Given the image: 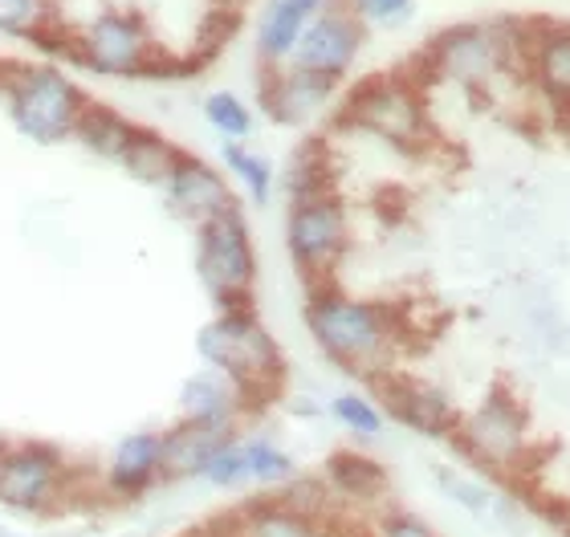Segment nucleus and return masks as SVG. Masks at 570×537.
<instances>
[{
    "mask_svg": "<svg viewBox=\"0 0 570 537\" xmlns=\"http://www.w3.org/2000/svg\"><path fill=\"white\" fill-rule=\"evenodd\" d=\"M191 537H208V534H204V529H200V534H191Z\"/></svg>",
    "mask_w": 570,
    "mask_h": 537,
    "instance_id": "f704fd0d",
    "label": "nucleus"
},
{
    "mask_svg": "<svg viewBox=\"0 0 570 537\" xmlns=\"http://www.w3.org/2000/svg\"><path fill=\"white\" fill-rule=\"evenodd\" d=\"M139 131V122L131 115H122L119 107H107V102H90L78 119V131H73V143L90 151L95 159H107V163H119V156L127 151L131 135Z\"/></svg>",
    "mask_w": 570,
    "mask_h": 537,
    "instance_id": "412c9836",
    "label": "nucleus"
},
{
    "mask_svg": "<svg viewBox=\"0 0 570 537\" xmlns=\"http://www.w3.org/2000/svg\"><path fill=\"white\" fill-rule=\"evenodd\" d=\"M380 391V407L387 411V419L412 428L416 436H428V440H449L456 419H461V407L452 399L440 382L420 379V375H383L380 382H371Z\"/></svg>",
    "mask_w": 570,
    "mask_h": 537,
    "instance_id": "f8f14e48",
    "label": "nucleus"
},
{
    "mask_svg": "<svg viewBox=\"0 0 570 537\" xmlns=\"http://www.w3.org/2000/svg\"><path fill=\"white\" fill-rule=\"evenodd\" d=\"M338 0H265L253 24V49L262 66H282L294 53L297 37L322 9H331Z\"/></svg>",
    "mask_w": 570,
    "mask_h": 537,
    "instance_id": "f3484780",
    "label": "nucleus"
},
{
    "mask_svg": "<svg viewBox=\"0 0 570 537\" xmlns=\"http://www.w3.org/2000/svg\"><path fill=\"white\" fill-rule=\"evenodd\" d=\"M363 46H367V29H363L343 4H331V9H322L318 17L302 29L289 61L302 66V70L326 73L334 82H343L346 73L355 70Z\"/></svg>",
    "mask_w": 570,
    "mask_h": 537,
    "instance_id": "2eb2a0df",
    "label": "nucleus"
},
{
    "mask_svg": "<svg viewBox=\"0 0 570 537\" xmlns=\"http://www.w3.org/2000/svg\"><path fill=\"white\" fill-rule=\"evenodd\" d=\"M436 480L440 489H444V497L456 501L461 509H469V514H493V493L476 477H464L456 468H436Z\"/></svg>",
    "mask_w": 570,
    "mask_h": 537,
    "instance_id": "7c9ffc66",
    "label": "nucleus"
},
{
    "mask_svg": "<svg viewBox=\"0 0 570 537\" xmlns=\"http://www.w3.org/2000/svg\"><path fill=\"white\" fill-rule=\"evenodd\" d=\"M240 448H245V473H249V485L257 489H282L285 480H294L302 468H297L294 453L282 448L274 436H265V431H240Z\"/></svg>",
    "mask_w": 570,
    "mask_h": 537,
    "instance_id": "5701e85b",
    "label": "nucleus"
},
{
    "mask_svg": "<svg viewBox=\"0 0 570 537\" xmlns=\"http://www.w3.org/2000/svg\"><path fill=\"white\" fill-rule=\"evenodd\" d=\"M282 188H285V196H289V203L322 196V191H334V159L322 139H306V143L289 156Z\"/></svg>",
    "mask_w": 570,
    "mask_h": 537,
    "instance_id": "4be33fe9",
    "label": "nucleus"
},
{
    "mask_svg": "<svg viewBox=\"0 0 570 537\" xmlns=\"http://www.w3.org/2000/svg\"><path fill=\"white\" fill-rule=\"evenodd\" d=\"M302 318L322 358H331L346 375L380 382L383 375L395 370V355L404 342V318L387 301L355 298L331 281V286L309 289Z\"/></svg>",
    "mask_w": 570,
    "mask_h": 537,
    "instance_id": "f257e3e1",
    "label": "nucleus"
},
{
    "mask_svg": "<svg viewBox=\"0 0 570 537\" xmlns=\"http://www.w3.org/2000/svg\"><path fill=\"white\" fill-rule=\"evenodd\" d=\"M237 436L233 428H213V424H191V419H176L171 428H164V485L176 480H200L204 460L216 453V444Z\"/></svg>",
    "mask_w": 570,
    "mask_h": 537,
    "instance_id": "6ab92c4d",
    "label": "nucleus"
},
{
    "mask_svg": "<svg viewBox=\"0 0 570 537\" xmlns=\"http://www.w3.org/2000/svg\"><path fill=\"white\" fill-rule=\"evenodd\" d=\"M285 252L309 289L331 286L343 257L351 252V208L338 191H322V196L289 203Z\"/></svg>",
    "mask_w": 570,
    "mask_h": 537,
    "instance_id": "0eeeda50",
    "label": "nucleus"
},
{
    "mask_svg": "<svg viewBox=\"0 0 570 537\" xmlns=\"http://www.w3.org/2000/svg\"><path fill=\"white\" fill-rule=\"evenodd\" d=\"M196 232V281L204 294L213 298L216 310H233V306H253V289H257V245H253V228L245 208H228L213 216L208 225L191 228Z\"/></svg>",
    "mask_w": 570,
    "mask_h": 537,
    "instance_id": "423d86ee",
    "label": "nucleus"
},
{
    "mask_svg": "<svg viewBox=\"0 0 570 537\" xmlns=\"http://www.w3.org/2000/svg\"><path fill=\"white\" fill-rule=\"evenodd\" d=\"M534 78L542 82L547 95L570 98V37L567 33H550L538 41Z\"/></svg>",
    "mask_w": 570,
    "mask_h": 537,
    "instance_id": "cd10ccee",
    "label": "nucleus"
},
{
    "mask_svg": "<svg viewBox=\"0 0 570 537\" xmlns=\"http://www.w3.org/2000/svg\"><path fill=\"white\" fill-rule=\"evenodd\" d=\"M200 367H213L237 382L249 395L253 407H265L274 395H282L285 382V355L274 330L257 318L253 306L216 310L196 335Z\"/></svg>",
    "mask_w": 570,
    "mask_h": 537,
    "instance_id": "f03ea898",
    "label": "nucleus"
},
{
    "mask_svg": "<svg viewBox=\"0 0 570 537\" xmlns=\"http://www.w3.org/2000/svg\"><path fill=\"white\" fill-rule=\"evenodd\" d=\"M66 58L95 78H147L164 61V46L139 9L107 4L61 37Z\"/></svg>",
    "mask_w": 570,
    "mask_h": 537,
    "instance_id": "20e7f679",
    "label": "nucleus"
},
{
    "mask_svg": "<svg viewBox=\"0 0 570 537\" xmlns=\"http://www.w3.org/2000/svg\"><path fill=\"white\" fill-rule=\"evenodd\" d=\"M318 537H367V529H355L346 517H331V521H322Z\"/></svg>",
    "mask_w": 570,
    "mask_h": 537,
    "instance_id": "473e14b6",
    "label": "nucleus"
},
{
    "mask_svg": "<svg viewBox=\"0 0 570 537\" xmlns=\"http://www.w3.org/2000/svg\"><path fill=\"white\" fill-rule=\"evenodd\" d=\"M179 156H184V147H179L176 139H167V135L155 131V127H139L115 168H122V176L142 183V188L159 191V183H164V179L171 176V168L179 163Z\"/></svg>",
    "mask_w": 570,
    "mask_h": 537,
    "instance_id": "aec40b11",
    "label": "nucleus"
},
{
    "mask_svg": "<svg viewBox=\"0 0 570 537\" xmlns=\"http://www.w3.org/2000/svg\"><path fill=\"white\" fill-rule=\"evenodd\" d=\"M510 58V37H505V21H469L452 24L428 46V70L456 82L464 90L485 86L493 73Z\"/></svg>",
    "mask_w": 570,
    "mask_h": 537,
    "instance_id": "9d476101",
    "label": "nucleus"
},
{
    "mask_svg": "<svg viewBox=\"0 0 570 537\" xmlns=\"http://www.w3.org/2000/svg\"><path fill=\"white\" fill-rule=\"evenodd\" d=\"M200 480L213 489H249V473H245V448H240V431L216 444V453L204 460Z\"/></svg>",
    "mask_w": 570,
    "mask_h": 537,
    "instance_id": "c85d7f7f",
    "label": "nucleus"
},
{
    "mask_svg": "<svg viewBox=\"0 0 570 537\" xmlns=\"http://www.w3.org/2000/svg\"><path fill=\"white\" fill-rule=\"evenodd\" d=\"M449 440L489 477L518 480L530 468V416L510 391H489L473 411H461Z\"/></svg>",
    "mask_w": 570,
    "mask_h": 537,
    "instance_id": "39448f33",
    "label": "nucleus"
},
{
    "mask_svg": "<svg viewBox=\"0 0 570 537\" xmlns=\"http://www.w3.org/2000/svg\"><path fill=\"white\" fill-rule=\"evenodd\" d=\"M78 493V473L61 448L41 440L0 444V505L21 517H49Z\"/></svg>",
    "mask_w": 570,
    "mask_h": 537,
    "instance_id": "6e6552de",
    "label": "nucleus"
},
{
    "mask_svg": "<svg viewBox=\"0 0 570 537\" xmlns=\"http://www.w3.org/2000/svg\"><path fill=\"white\" fill-rule=\"evenodd\" d=\"M0 102L21 139H29L33 147H61L73 143L90 95L61 61H24L4 73Z\"/></svg>",
    "mask_w": 570,
    "mask_h": 537,
    "instance_id": "7ed1b4c3",
    "label": "nucleus"
},
{
    "mask_svg": "<svg viewBox=\"0 0 570 537\" xmlns=\"http://www.w3.org/2000/svg\"><path fill=\"white\" fill-rule=\"evenodd\" d=\"M61 29L53 0H0V37L9 41H49Z\"/></svg>",
    "mask_w": 570,
    "mask_h": 537,
    "instance_id": "393cba45",
    "label": "nucleus"
},
{
    "mask_svg": "<svg viewBox=\"0 0 570 537\" xmlns=\"http://www.w3.org/2000/svg\"><path fill=\"white\" fill-rule=\"evenodd\" d=\"M562 529H567V537H570V509H567V517H562Z\"/></svg>",
    "mask_w": 570,
    "mask_h": 537,
    "instance_id": "72a5a7b5",
    "label": "nucleus"
},
{
    "mask_svg": "<svg viewBox=\"0 0 570 537\" xmlns=\"http://www.w3.org/2000/svg\"><path fill=\"white\" fill-rule=\"evenodd\" d=\"M334 95H338V82H334V78L302 70L294 61L262 66V78H257L262 115L269 122H277V127H309V122L322 119V115L331 110Z\"/></svg>",
    "mask_w": 570,
    "mask_h": 537,
    "instance_id": "9b49d317",
    "label": "nucleus"
},
{
    "mask_svg": "<svg viewBox=\"0 0 570 537\" xmlns=\"http://www.w3.org/2000/svg\"><path fill=\"white\" fill-rule=\"evenodd\" d=\"M343 122L407 156L424 151L432 139L424 98L407 78H371L355 86L343 102Z\"/></svg>",
    "mask_w": 570,
    "mask_h": 537,
    "instance_id": "1a4fd4ad",
    "label": "nucleus"
},
{
    "mask_svg": "<svg viewBox=\"0 0 570 537\" xmlns=\"http://www.w3.org/2000/svg\"><path fill=\"white\" fill-rule=\"evenodd\" d=\"M363 29H404L416 17V0H338Z\"/></svg>",
    "mask_w": 570,
    "mask_h": 537,
    "instance_id": "c756f323",
    "label": "nucleus"
},
{
    "mask_svg": "<svg viewBox=\"0 0 570 537\" xmlns=\"http://www.w3.org/2000/svg\"><path fill=\"white\" fill-rule=\"evenodd\" d=\"M200 115L220 135V143H249L257 131V115L237 90H208L200 98Z\"/></svg>",
    "mask_w": 570,
    "mask_h": 537,
    "instance_id": "a878e982",
    "label": "nucleus"
},
{
    "mask_svg": "<svg viewBox=\"0 0 570 537\" xmlns=\"http://www.w3.org/2000/svg\"><path fill=\"white\" fill-rule=\"evenodd\" d=\"M159 200L164 208L176 220H184L188 228H200L208 225L213 216L228 212V208H237V188H233V179L225 171L208 163V159L191 156L184 151L179 163L171 168V176L159 183Z\"/></svg>",
    "mask_w": 570,
    "mask_h": 537,
    "instance_id": "ddd939ff",
    "label": "nucleus"
},
{
    "mask_svg": "<svg viewBox=\"0 0 570 537\" xmlns=\"http://www.w3.org/2000/svg\"><path fill=\"white\" fill-rule=\"evenodd\" d=\"M322 480L331 485L334 501L358 505V509H375V505H383L387 493H392L387 468L367 453H334L331 460H326Z\"/></svg>",
    "mask_w": 570,
    "mask_h": 537,
    "instance_id": "a211bd4d",
    "label": "nucleus"
},
{
    "mask_svg": "<svg viewBox=\"0 0 570 537\" xmlns=\"http://www.w3.org/2000/svg\"><path fill=\"white\" fill-rule=\"evenodd\" d=\"M253 411H257V407H253L249 395L240 391L228 375H220V370H213V367L191 370L188 379L179 382V419L240 431Z\"/></svg>",
    "mask_w": 570,
    "mask_h": 537,
    "instance_id": "dca6fc26",
    "label": "nucleus"
},
{
    "mask_svg": "<svg viewBox=\"0 0 570 537\" xmlns=\"http://www.w3.org/2000/svg\"><path fill=\"white\" fill-rule=\"evenodd\" d=\"M220 171L249 196V203H269L277 188V168L249 143H220Z\"/></svg>",
    "mask_w": 570,
    "mask_h": 537,
    "instance_id": "b1692460",
    "label": "nucleus"
},
{
    "mask_svg": "<svg viewBox=\"0 0 570 537\" xmlns=\"http://www.w3.org/2000/svg\"><path fill=\"white\" fill-rule=\"evenodd\" d=\"M367 537H440V534L428 526L424 517L404 514V509H387V514L375 521V529H371Z\"/></svg>",
    "mask_w": 570,
    "mask_h": 537,
    "instance_id": "2f4dec72",
    "label": "nucleus"
},
{
    "mask_svg": "<svg viewBox=\"0 0 570 537\" xmlns=\"http://www.w3.org/2000/svg\"><path fill=\"white\" fill-rule=\"evenodd\" d=\"M326 411H331V419L338 428H346L351 436H358V440H380L383 431H387V411L380 407V399H371V395H363V391L331 395Z\"/></svg>",
    "mask_w": 570,
    "mask_h": 537,
    "instance_id": "bb28decb",
    "label": "nucleus"
},
{
    "mask_svg": "<svg viewBox=\"0 0 570 537\" xmlns=\"http://www.w3.org/2000/svg\"><path fill=\"white\" fill-rule=\"evenodd\" d=\"M164 485V431L139 428L110 444L98 468V489L107 501L131 505Z\"/></svg>",
    "mask_w": 570,
    "mask_h": 537,
    "instance_id": "4468645a",
    "label": "nucleus"
}]
</instances>
